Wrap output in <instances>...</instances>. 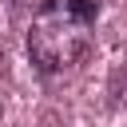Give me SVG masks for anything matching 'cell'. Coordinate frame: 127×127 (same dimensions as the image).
I'll return each instance as SVG.
<instances>
[{
  "label": "cell",
  "instance_id": "obj_1",
  "mask_svg": "<svg viewBox=\"0 0 127 127\" xmlns=\"http://www.w3.org/2000/svg\"><path fill=\"white\" fill-rule=\"evenodd\" d=\"M91 52V20L75 16L67 4H48L28 28V56L44 75L75 67Z\"/></svg>",
  "mask_w": 127,
  "mask_h": 127
},
{
  "label": "cell",
  "instance_id": "obj_2",
  "mask_svg": "<svg viewBox=\"0 0 127 127\" xmlns=\"http://www.w3.org/2000/svg\"><path fill=\"white\" fill-rule=\"evenodd\" d=\"M75 16H83V20H91L95 24V16H99V0H64Z\"/></svg>",
  "mask_w": 127,
  "mask_h": 127
},
{
  "label": "cell",
  "instance_id": "obj_3",
  "mask_svg": "<svg viewBox=\"0 0 127 127\" xmlns=\"http://www.w3.org/2000/svg\"><path fill=\"white\" fill-rule=\"evenodd\" d=\"M8 75H12V60H8V48L0 44V83H4Z\"/></svg>",
  "mask_w": 127,
  "mask_h": 127
},
{
  "label": "cell",
  "instance_id": "obj_4",
  "mask_svg": "<svg viewBox=\"0 0 127 127\" xmlns=\"http://www.w3.org/2000/svg\"><path fill=\"white\" fill-rule=\"evenodd\" d=\"M16 8H32V12H40V8H48V4H56V0H12Z\"/></svg>",
  "mask_w": 127,
  "mask_h": 127
}]
</instances>
